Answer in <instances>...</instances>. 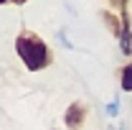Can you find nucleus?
I'll return each instance as SVG.
<instances>
[{
  "instance_id": "obj_1",
  "label": "nucleus",
  "mask_w": 132,
  "mask_h": 130,
  "mask_svg": "<svg viewBox=\"0 0 132 130\" xmlns=\"http://www.w3.org/2000/svg\"><path fill=\"white\" fill-rule=\"evenodd\" d=\"M15 54L18 59L23 61V66L28 69V71H43V69H48L53 64V51L48 49V44L38 36V33L33 31H20L15 36Z\"/></svg>"
},
{
  "instance_id": "obj_2",
  "label": "nucleus",
  "mask_w": 132,
  "mask_h": 130,
  "mask_svg": "<svg viewBox=\"0 0 132 130\" xmlns=\"http://www.w3.org/2000/svg\"><path fill=\"white\" fill-rule=\"evenodd\" d=\"M86 115H89L86 102L74 99V102L64 110V125H66V130H81L84 122H86Z\"/></svg>"
},
{
  "instance_id": "obj_3",
  "label": "nucleus",
  "mask_w": 132,
  "mask_h": 130,
  "mask_svg": "<svg viewBox=\"0 0 132 130\" xmlns=\"http://www.w3.org/2000/svg\"><path fill=\"white\" fill-rule=\"evenodd\" d=\"M119 18H122V33H119V51L122 56L132 59V20H130V10L127 8H119Z\"/></svg>"
},
{
  "instance_id": "obj_4",
  "label": "nucleus",
  "mask_w": 132,
  "mask_h": 130,
  "mask_svg": "<svg viewBox=\"0 0 132 130\" xmlns=\"http://www.w3.org/2000/svg\"><path fill=\"white\" fill-rule=\"evenodd\" d=\"M102 23L109 28V33H112L114 38H119V33H122V18H119V13H112V10H102Z\"/></svg>"
},
{
  "instance_id": "obj_5",
  "label": "nucleus",
  "mask_w": 132,
  "mask_h": 130,
  "mask_svg": "<svg viewBox=\"0 0 132 130\" xmlns=\"http://www.w3.org/2000/svg\"><path fill=\"white\" fill-rule=\"evenodd\" d=\"M117 79H119V89L122 92H132V59L117 71Z\"/></svg>"
},
{
  "instance_id": "obj_6",
  "label": "nucleus",
  "mask_w": 132,
  "mask_h": 130,
  "mask_svg": "<svg viewBox=\"0 0 132 130\" xmlns=\"http://www.w3.org/2000/svg\"><path fill=\"white\" fill-rule=\"evenodd\" d=\"M107 115H109V117H117V115H119V97H114L107 105Z\"/></svg>"
},
{
  "instance_id": "obj_7",
  "label": "nucleus",
  "mask_w": 132,
  "mask_h": 130,
  "mask_svg": "<svg viewBox=\"0 0 132 130\" xmlns=\"http://www.w3.org/2000/svg\"><path fill=\"white\" fill-rule=\"evenodd\" d=\"M59 38H61V44H64L66 49H74V46H71V41L66 38V31H61V33H59Z\"/></svg>"
},
{
  "instance_id": "obj_8",
  "label": "nucleus",
  "mask_w": 132,
  "mask_h": 130,
  "mask_svg": "<svg viewBox=\"0 0 132 130\" xmlns=\"http://www.w3.org/2000/svg\"><path fill=\"white\" fill-rule=\"evenodd\" d=\"M112 3H114L117 8H127V3H130V0H112Z\"/></svg>"
},
{
  "instance_id": "obj_9",
  "label": "nucleus",
  "mask_w": 132,
  "mask_h": 130,
  "mask_svg": "<svg viewBox=\"0 0 132 130\" xmlns=\"http://www.w3.org/2000/svg\"><path fill=\"white\" fill-rule=\"evenodd\" d=\"M10 3H13V5H26L28 0H10Z\"/></svg>"
},
{
  "instance_id": "obj_10",
  "label": "nucleus",
  "mask_w": 132,
  "mask_h": 130,
  "mask_svg": "<svg viewBox=\"0 0 132 130\" xmlns=\"http://www.w3.org/2000/svg\"><path fill=\"white\" fill-rule=\"evenodd\" d=\"M5 3H10V0H0V5H5Z\"/></svg>"
}]
</instances>
